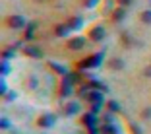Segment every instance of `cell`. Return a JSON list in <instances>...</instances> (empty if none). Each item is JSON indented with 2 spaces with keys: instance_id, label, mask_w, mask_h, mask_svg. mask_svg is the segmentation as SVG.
<instances>
[{
  "instance_id": "obj_1",
  "label": "cell",
  "mask_w": 151,
  "mask_h": 134,
  "mask_svg": "<svg viewBox=\"0 0 151 134\" xmlns=\"http://www.w3.org/2000/svg\"><path fill=\"white\" fill-rule=\"evenodd\" d=\"M103 58H105V51L95 53L93 56H87V58H83V60H80V62H78V70L83 72V70H87V68H99L101 62H103Z\"/></svg>"
},
{
  "instance_id": "obj_2",
  "label": "cell",
  "mask_w": 151,
  "mask_h": 134,
  "mask_svg": "<svg viewBox=\"0 0 151 134\" xmlns=\"http://www.w3.org/2000/svg\"><path fill=\"white\" fill-rule=\"evenodd\" d=\"M72 91H74V82H72V78H70V72H68L66 76H64V80H62V85H60V95H62V97H68V95H72Z\"/></svg>"
},
{
  "instance_id": "obj_3",
  "label": "cell",
  "mask_w": 151,
  "mask_h": 134,
  "mask_svg": "<svg viewBox=\"0 0 151 134\" xmlns=\"http://www.w3.org/2000/svg\"><path fill=\"white\" fill-rule=\"evenodd\" d=\"M89 37H91V41H103L105 37H107V31H105V27L103 25H95L89 29Z\"/></svg>"
},
{
  "instance_id": "obj_4",
  "label": "cell",
  "mask_w": 151,
  "mask_h": 134,
  "mask_svg": "<svg viewBox=\"0 0 151 134\" xmlns=\"http://www.w3.org/2000/svg\"><path fill=\"white\" fill-rule=\"evenodd\" d=\"M8 25L12 29H19V27H27V20L23 16H10L8 18Z\"/></svg>"
},
{
  "instance_id": "obj_5",
  "label": "cell",
  "mask_w": 151,
  "mask_h": 134,
  "mask_svg": "<svg viewBox=\"0 0 151 134\" xmlns=\"http://www.w3.org/2000/svg\"><path fill=\"white\" fill-rule=\"evenodd\" d=\"M89 103H105V91H99V89H91L87 95Z\"/></svg>"
},
{
  "instance_id": "obj_6",
  "label": "cell",
  "mask_w": 151,
  "mask_h": 134,
  "mask_svg": "<svg viewBox=\"0 0 151 134\" xmlns=\"http://www.w3.org/2000/svg\"><path fill=\"white\" fill-rule=\"evenodd\" d=\"M81 125H85L87 128H91V126H97V115L95 113H85L83 117H81Z\"/></svg>"
},
{
  "instance_id": "obj_7",
  "label": "cell",
  "mask_w": 151,
  "mask_h": 134,
  "mask_svg": "<svg viewBox=\"0 0 151 134\" xmlns=\"http://www.w3.org/2000/svg\"><path fill=\"white\" fill-rule=\"evenodd\" d=\"M23 53L27 54V56H31V58H43L45 53L39 49V47H31V45H27L25 49H23Z\"/></svg>"
},
{
  "instance_id": "obj_8",
  "label": "cell",
  "mask_w": 151,
  "mask_h": 134,
  "mask_svg": "<svg viewBox=\"0 0 151 134\" xmlns=\"http://www.w3.org/2000/svg\"><path fill=\"white\" fill-rule=\"evenodd\" d=\"M83 45H85V37H72V39L68 41V47H70L72 51L83 49Z\"/></svg>"
},
{
  "instance_id": "obj_9",
  "label": "cell",
  "mask_w": 151,
  "mask_h": 134,
  "mask_svg": "<svg viewBox=\"0 0 151 134\" xmlns=\"http://www.w3.org/2000/svg\"><path fill=\"white\" fill-rule=\"evenodd\" d=\"M54 121H56V117L50 115V113H47V115H43L39 119V126H43V128H49V126L54 125Z\"/></svg>"
},
{
  "instance_id": "obj_10",
  "label": "cell",
  "mask_w": 151,
  "mask_h": 134,
  "mask_svg": "<svg viewBox=\"0 0 151 134\" xmlns=\"http://www.w3.org/2000/svg\"><path fill=\"white\" fill-rule=\"evenodd\" d=\"M112 22L114 23H118V22H122V20L126 18V8H122V6H118V8H114L112 10Z\"/></svg>"
},
{
  "instance_id": "obj_11",
  "label": "cell",
  "mask_w": 151,
  "mask_h": 134,
  "mask_svg": "<svg viewBox=\"0 0 151 134\" xmlns=\"http://www.w3.org/2000/svg\"><path fill=\"white\" fill-rule=\"evenodd\" d=\"M64 113H66L68 117L78 115V113H80V103H78V101H70L66 107H64Z\"/></svg>"
},
{
  "instance_id": "obj_12",
  "label": "cell",
  "mask_w": 151,
  "mask_h": 134,
  "mask_svg": "<svg viewBox=\"0 0 151 134\" xmlns=\"http://www.w3.org/2000/svg\"><path fill=\"white\" fill-rule=\"evenodd\" d=\"M35 27H37V22H27V29H25V35H23L25 41L35 39Z\"/></svg>"
},
{
  "instance_id": "obj_13",
  "label": "cell",
  "mask_w": 151,
  "mask_h": 134,
  "mask_svg": "<svg viewBox=\"0 0 151 134\" xmlns=\"http://www.w3.org/2000/svg\"><path fill=\"white\" fill-rule=\"evenodd\" d=\"M101 134H118V126L116 125H107V122H103L101 128Z\"/></svg>"
},
{
  "instance_id": "obj_14",
  "label": "cell",
  "mask_w": 151,
  "mask_h": 134,
  "mask_svg": "<svg viewBox=\"0 0 151 134\" xmlns=\"http://www.w3.org/2000/svg\"><path fill=\"white\" fill-rule=\"evenodd\" d=\"M49 66L52 68V70L56 72V74H60V76H66V74H68V70H66V68H64L62 64H58V62H54V60H50V62H49Z\"/></svg>"
},
{
  "instance_id": "obj_15",
  "label": "cell",
  "mask_w": 151,
  "mask_h": 134,
  "mask_svg": "<svg viewBox=\"0 0 151 134\" xmlns=\"http://www.w3.org/2000/svg\"><path fill=\"white\" fill-rule=\"evenodd\" d=\"M70 31H72V29L68 27V23H60V25H56V35L58 37H66Z\"/></svg>"
},
{
  "instance_id": "obj_16",
  "label": "cell",
  "mask_w": 151,
  "mask_h": 134,
  "mask_svg": "<svg viewBox=\"0 0 151 134\" xmlns=\"http://www.w3.org/2000/svg\"><path fill=\"white\" fill-rule=\"evenodd\" d=\"M16 49H18L16 45H14V47H6V49L2 51V58H4V60H8V58H14V56H16Z\"/></svg>"
},
{
  "instance_id": "obj_17",
  "label": "cell",
  "mask_w": 151,
  "mask_h": 134,
  "mask_svg": "<svg viewBox=\"0 0 151 134\" xmlns=\"http://www.w3.org/2000/svg\"><path fill=\"white\" fill-rule=\"evenodd\" d=\"M109 66L112 68V70H120V68H124V60L122 58H111V62H109Z\"/></svg>"
},
{
  "instance_id": "obj_18",
  "label": "cell",
  "mask_w": 151,
  "mask_h": 134,
  "mask_svg": "<svg viewBox=\"0 0 151 134\" xmlns=\"http://www.w3.org/2000/svg\"><path fill=\"white\" fill-rule=\"evenodd\" d=\"M89 85H91V89H99V91H105V93L109 91V85L101 84V82H97V80H91V82H89Z\"/></svg>"
},
{
  "instance_id": "obj_19",
  "label": "cell",
  "mask_w": 151,
  "mask_h": 134,
  "mask_svg": "<svg viewBox=\"0 0 151 134\" xmlns=\"http://www.w3.org/2000/svg\"><path fill=\"white\" fill-rule=\"evenodd\" d=\"M81 25H83V20L81 18H72L70 22H68V27H70V29H80Z\"/></svg>"
},
{
  "instance_id": "obj_20",
  "label": "cell",
  "mask_w": 151,
  "mask_h": 134,
  "mask_svg": "<svg viewBox=\"0 0 151 134\" xmlns=\"http://www.w3.org/2000/svg\"><path fill=\"white\" fill-rule=\"evenodd\" d=\"M89 91H91V85H89V82H87V84H83V85L80 88V91H78V93H80L81 97H87Z\"/></svg>"
},
{
  "instance_id": "obj_21",
  "label": "cell",
  "mask_w": 151,
  "mask_h": 134,
  "mask_svg": "<svg viewBox=\"0 0 151 134\" xmlns=\"http://www.w3.org/2000/svg\"><path fill=\"white\" fill-rule=\"evenodd\" d=\"M107 107H109V111L118 113V111H120V103H118V101H112V99H111V101L107 103Z\"/></svg>"
},
{
  "instance_id": "obj_22",
  "label": "cell",
  "mask_w": 151,
  "mask_h": 134,
  "mask_svg": "<svg viewBox=\"0 0 151 134\" xmlns=\"http://www.w3.org/2000/svg\"><path fill=\"white\" fill-rule=\"evenodd\" d=\"M142 22L143 23H147V25H151V10H145V12H142Z\"/></svg>"
},
{
  "instance_id": "obj_23",
  "label": "cell",
  "mask_w": 151,
  "mask_h": 134,
  "mask_svg": "<svg viewBox=\"0 0 151 134\" xmlns=\"http://www.w3.org/2000/svg\"><path fill=\"white\" fill-rule=\"evenodd\" d=\"M70 78H72V82H74V85H76V84H80V82H81V72H80V70L70 72Z\"/></svg>"
},
{
  "instance_id": "obj_24",
  "label": "cell",
  "mask_w": 151,
  "mask_h": 134,
  "mask_svg": "<svg viewBox=\"0 0 151 134\" xmlns=\"http://www.w3.org/2000/svg\"><path fill=\"white\" fill-rule=\"evenodd\" d=\"M103 122H107V125H114V119H112V111H107L103 115Z\"/></svg>"
},
{
  "instance_id": "obj_25",
  "label": "cell",
  "mask_w": 151,
  "mask_h": 134,
  "mask_svg": "<svg viewBox=\"0 0 151 134\" xmlns=\"http://www.w3.org/2000/svg\"><path fill=\"white\" fill-rule=\"evenodd\" d=\"M0 72H2V76L10 74V64H8V60H2V64H0Z\"/></svg>"
},
{
  "instance_id": "obj_26",
  "label": "cell",
  "mask_w": 151,
  "mask_h": 134,
  "mask_svg": "<svg viewBox=\"0 0 151 134\" xmlns=\"http://www.w3.org/2000/svg\"><path fill=\"white\" fill-rule=\"evenodd\" d=\"M103 109V103H91V113H95V115H99Z\"/></svg>"
},
{
  "instance_id": "obj_27",
  "label": "cell",
  "mask_w": 151,
  "mask_h": 134,
  "mask_svg": "<svg viewBox=\"0 0 151 134\" xmlns=\"http://www.w3.org/2000/svg\"><path fill=\"white\" fill-rule=\"evenodd\" d=\"M0 93H2V95L8 93V85H6V80H4V78L0 80Z\"/></svg>"
},
{
  "instance_id": "obj_28",
  "label": "cell",
  "mask_w": 151,
  "mask_h": 134,
  "mask_svg": "<svg viewBox=\"0 0 151 134\" xmlns=\"http://www.w3.org/2000/svg\"><path fill=\"white\" fill-rule=\"evenodd\" d=\"M16 97H18V93H16V91H8V93H6V101H16Z\"/></svg>"
},
{
  "instance_id": "obj_29",
  "label": "cell",
  "mask_w": 151,
  "mask_h": 134,
  "mask_svg": "<svg viewBox=\"0 0 151 134\" xmlns=\"http://www.w3.org/2000/svg\"><path fill=\"white\" fill-rule=\"evenodd\" d=\"M10 126H12V122H10L8 119H2V121H0V128L6 130V128H10Z\"/></svg>"
},
{
  "instance_id": "obj_30",
  "label": "cell",
  "mask_w": 151,
  "mask_h": 134,
  "mask_svg": "<svg viewBox=\"0 0 151 134\" xmlns=\"http://www.w3.org/2000/svg\"><path fill=\"white\" fill-rule=\"evenodd\" d=\"M97 2H99V0H85L83 4H85V8H95V6H97Z\"/></svg>"
},
{
  "instance_id": "obj_31",
  "label": "cell",
  "mask_w": 151,
  "mask_h": 134,
  "mask_svg": "<svg viewBox=\"0 0 151 134\" xmlns=\"http://www.w3.org/2000/svg\"><path fill=\"white\" fill-rule=\"evenodd\" d=\"M37 84H39V82H37V78H35V76L29 78V89H35V88H37Z\"/></svg>"
},
{
  "instance_id": "obj_32",
  "label": "cell",
  "mask_w": 151,
  "mask_h": 134,
  "mask_svg": "<svg viewBox=\"0 0 151 134\" xmlns=\"http://www.w3.org/2000/svg\"><path fill=\"white\" fill-rule=\"evenodd\" d=\"M142 117H143V119H151V107H145V109H143V111H142Z\"/></svg>"
},
{
  "instance_id": "obj_33",
  "label": "cell",
  "mask_w": 151,
  "mask_h": 134,
  "mask_svg": "<svg viewBox=\"0 0 151 134\" xmlns=\"http://www.w3.org/2000/svg\"><path fill=\"white\" fill-rule=\"evenodd\" d=\"M122 41H124V45H128V47H130V45H134V41L130 39L128 33H124V35H122Z\"/></svg>"
},
{
  "instance_id": "obj_34",
  "label": "cell",
  "mask_w": 151,
  "mask_h": 134,
  "mask_svg": "<svg viewBox=\"0 0 151 134\" xmlns=\"http://www.w3.org/2000/svg\"><path fill=\"white\" fill-rule=\"evenodd\" d=\"M116 2H118V4L122 6V8H126V6H132L134 0H116Z\"/></svg>"
},
{
  "instance_id": "obj_35",
  "label": "cell",
  "mask_w": 151,
  "mask_h": 134,
  "mask_svg": "<svg viewBox=\"0 0 151 134\" xmlns=\"http://www.w3.org/2000/svg\"><path fill=\"white\" fill-rule=\"evenodd\" d=\"M130 128H132V134H143L142 128H139L138 125H130Z\"/></svg>"
},
{
  "instance_id": "obj_36",
  "label": "cell",
  "mask_w": 151,
  "mask_h": 134,
  "mask_svg": "<svg viewBox=\"0 0 151 134\" xmlns=\"http://www.w3.org/2000/svg\"><path fill=\"white\" fill-rule=\"evenodd\" d=\"M105 12H112V0H107V6H105Z\"/></svg>"
},
{
  "instance_id": "obj_37",
  "label": "cell",
  "mask_w": 151,
  "mask_h": 134,
  "mask_svg": "<svg viewBox=\"0 0 151 134\" xmlns=\"http://www.w3.org/2000/svg\"><path fill=\"white\" fill-rule=\"evenodd\" d=\"M143 76L151 78V64H149V66H145V70H143Z\"/></svg>"
},
{
  "instance_id": "obj_38",
  "label": "cell",
  "mask_w": 151,
  "mask_h": 134,
  "mask_svg": "<svg viewBox=\"0 0 151 134\" xmlns=\"http://www.w3.org/2000/svg\"><path fill=\"white\" fill-rule=\"evenodd\" d=\"M101 132V130L97 128V126H91V128H89V134H99Z\"/></svg>"
}]
</instances>
